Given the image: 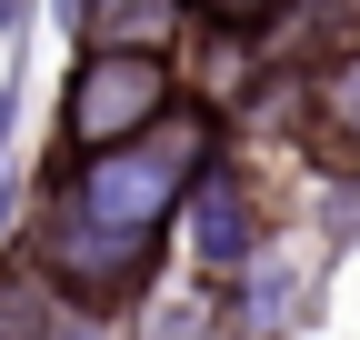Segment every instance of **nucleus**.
<instances>
[{
    "label": "nucleus",
    "instance_id": "nucleus-10",
    "mask_svg": "<svg viewBox=\"0 0 360 340\" xmlns=\"http://www.w3.org/2000/svg\"><path fill=\"white\" fill-rule=\"evenodd\" d=\"M330 181H340V200H350V240H360V160H340Z\"/></svg>",
    "mask_w": 360,
    "mask_h": 340
},
{
    "label": "nucleus",
    "instance_id": "nucleus-4",
    "mask_svg": "<svg viewBox=\"0 0 360 340\" xmlns=\"http://www.w3.org/2000/svg\"><path fill=\"white\" fill-rule=\"evenodd\" d=\"M310 280H321V261L300 250V230H270L260 261H240L231 280H220V320H231V340H290L310 320Z\"/></svg>",
    "mask_w": 360,
    "mask_h": 340
},
{
    "label": "nucleus",
    "instance_id": "nucleus-7",
    "mask_svg": "<svg viewBox=\"0 0 360 340\" xmlns=\"http://www.w3.org/2000/svg\"><path fill=\"white\" fill-rule=\"evenodd\" d=\"M130 340H231V320H220V290H150L141 310L120 320Z\"/></svg>",
    "mask_w": 360,
    "mask_h": 340
},
{
    "label": "nucleus",
    "instance_id": "nucleus-6",
    "mask_svg": "<svg viewBox=\"0 0 360 340\" xmlns=\"http://www.w3.org/2000/svg\"><path fill=\"white\" fill-rule=\"evenodd\" d=\"M300 140L321 150V170L360 160V51H350V60H321V70H300Z\"/></svg>",
    "mask_w": 360,
    "mask_h": 340
},
{
    "label": "nucleus",
    "instance_id": "nucleus-5",
    "mask_svg": "<svg viewBox=\"0 0 360 340\" xmlns=\"http://www.w3.org/2000/svg\"><path fill=\"white\" fill-rule=\"evenodd\" d=\"M70 30H80V51H170V60H191L200 11L191 0H70Z\"/></svg>",
    "mask_w": 360,
    "mask_h": 340
},
{
    "label": "nucleus",
    "instance_id": "nucleus-9",
    "mask_svg": "<svg viewBox=\"0 0 360 340\" xmlns=\"http://www.w3.org/2000/svg\"><path fill=\"white\" fill-rule=\"evenodd\" d=\"M60 340H130V330H120V320H90V310H70V330H60Z\"/></svg>",
    "mask_w": 360,
    "mask_h": 340
},
{
    "label": "nucleus",
    "instance_id": "nucleus-1",
    "mask_svg": "<svg viewBox=\"0 0 360 340\" xmlns=\"http://www.w3.org/2000/svg\"><path fill=\"white\" fill-rule=\"evenodd\" d=\"M160 250H170V230H120V221H101V210H80L51 170L30 181L20 261L51 280L70 310H90V320H130V310L160 290Z\"/></svg>",
    "mask_w": 360,
    "mask_h": 340
},
{
    "label": "nucleus",
    "instance_id": "nucleus-3",
    "mask_svg": "<svg viewBox=\"0 0 360 340\" xmlns=\"http://www.w3.org/2000/svg\"><path fill=\"white\" fill-rule=\"evenodd\" d=\"M170 230L191 240V261H200L210 280H231L240 261H260V250H270V230H281V221H270V190H260V170L240 160V140L191 181V200H180Z\"/></svg>",
    "mask_w": 360,
    "mask_h": 340
},
{
    "label": "nucleus",
    "instance_id": "nucleus-2",
    "mask_svg": "<svg viewBox=\"0 0 360 340\" xmlns=\"http://www.w3.org/2000/svg\"><path fill=\"white\" fill-rule=\"evenodd\" d=\"M180 100H191V60H170V51H80L70 80H60V110H51V160L120 150V140L160 131Z\"/></svg>",
    "mask_w": 360,
    "mask_h": 340
},
{
    "label": "nucleus",
    "instance_id": "nucleus-11",
    "mask_svg": "<svg viewBox=\"0 0 360 340\" xmlns=\"http://www.w3.org/2000/svg\"><path fill=\"white\" fill-rule=\"evenodd\" d=\"M0 30L20 40V30H30V0H0Z\"/></svg>",
    "mask_w": 360,
    "mask_h": 340
},
{
    "label": "nucleus",
    "instance_id": "nucleus-8",
    "mask_svg": "<svg viewBox=\"0 0 360 340\" xmlns=\"http://www.w3.org/2000/svg\"><path fill=\"white\" fill-rule=\"evenodd\" d=\"M11 131H20V80H0V181H11Z\"/></svg>",
    "mask_w": 360,
    "mask_h": 340
},
{
    "label": "nucleus",
    "instance_id": "nucleus-12",
    "mask_svg": "<svg viewBox=\"0 0 360 340\" xmlns=\"http://www.w3.org/2000/svg\"><path fill=\"white\" fill-rule=\"evenodd\" d=\"M290 11H300V0H281V20H290Z\"/></svg>",
    "mask_w": 360,
    "mask_h": 340
}]
</instances>
